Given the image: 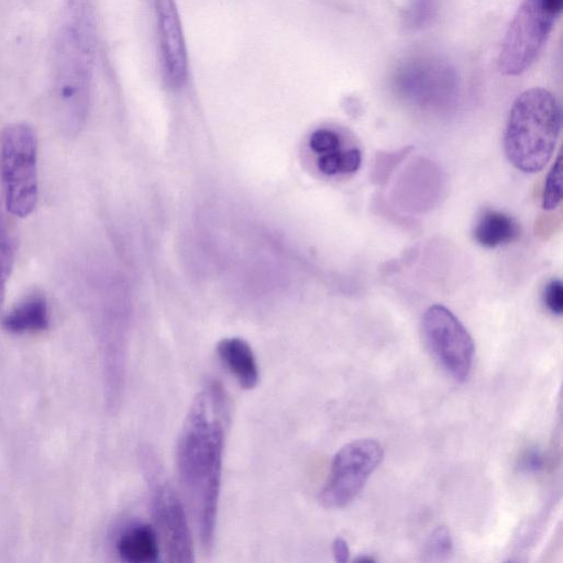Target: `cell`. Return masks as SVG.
<instances>
[{
  "label": "cell",
  "instance_id": "8fae6325",
  "mask_svg": "<svg viewBox=\"0 0 563 563\" xmlns=\"http://www.w3.org/2000/svg\"><path fill=\"white\" fill-rule=\"evenodd\" d=\"M115 550L123 562L155 563L159 558L156 530L143 521H132L118 534Z\"/></svg>",
  "mask_w": 563,
  "mask_h": 563
},
{
  "label": "cell",
  "instance_id": "9a60e30c",
  "mask_svg": "<svg viewBox=\"0 0 563 563\" xmlns=\"http://www.w3.org/2000/svg\"><path fill=\"white\" fill-rule=\"evenodd\" d=\"M362 153L357 147H349L319 155L318 169L327 176L350 175L358 170Z\"/></svg>",
  "mask_w": 563,
  "mask_h": 563
},
{
  "label": "cell",
  "instance_id": "e0dca14e",
  "mask_svg": "<svg viewBox=\"0 0 563 563\" xmlns=\"http://www.w3.org/2000/svg\"><path fill=\"white\" fill-rule=\"evenodd\" d=\"M562 200V162L561 155L558 156L549 170L543 192H542V208L547 211L554 210Z\"/></svg>",
  "mask_w": 563,
  "mask_h": 563
},
{
  "label": "cell",
  "instance_id": "2e32d148",
  "mask_svg": "<svg viewBox=\"0 0 563 563\" xmlns=\"http://www.w3.org/2000/svg\"><path fill=\"white\" fill-rule=\"evenodd\" d=\"M440 0H411L406 12L405 23L411 30L428 26L437 16Z\"/></svg>",
  "mask_w": 563,
  "mask_h": 563
},
{
  "label": "cell",
  "instance_id": "ac0fdd59",
  "mask_svg": "<svg viewBox=\"0 0 563 563\" xmlns=\"http://www.w3.org/2000/svg\"><path fill=\"white\" fill-rule=\"evenodd\" d=\"M453 542L450 531L445 527L438 528L427 544V555L432 561H442L452 553Z\"/></svg>",
  "mask_w": 563,
  "mask_h": 563
},
{
  "label": "cell",
  "instance_id": "277c9868",
  "mask_svg": "<svg viewBox=\"0 0 563 563\" xmlns=\"http://www.w3.org/2000/svg\"><path fill=\"white\" fill-rule=\"evenodd\" d=\"M37 136L24 122L4 126L0 132V180L4 205L14 217L26 218L38 200Z\"/></svg>",
  "mask_w": 563,
  "mask_h": 563
},
{
  "label": "cell",
  "instance_id": "4fadbf2b",
  "mask_svg": "<svg viewBox=\"0 0 563 563\" xmlns=\"http://www.w3.org/2000/svg\"><path fill=\"white\" fill-rule=\"evenodd\" d=\"M217 354L225 368L244 389H253L260 380V369L250 344L240 338L222 339Z\"/></svg>",
  "mask_w": 563,
  "mask_h": 563
},
{
  "label": "cell",
  "instance_id": "3957f363",
  "mask_svg": "<svg viewBox=\"0 0 563 563\" xmlns=\"http://www.w3.org/2000/svg\"><path fill=\"white\" fill-rule=\"evenodd\" d=\"M561 130V110L553 93L536 87L514 101L504 132V151L520 172H540L551 159Z\"/></svg>",
  "mask_w": 563,
  "mask_h": 563
},
{
  "label": "cell",
  "instance_id": "ffe728a7",
  "mask_svg": "<svg viewBox=\"0 0 563 563\" xmlns=\"http://www.w3.org/2000/svg\"><path fill=\"white\" fill-rule=\"evenodd\" d=\"M542 302L545 308L554 316H561L563 312V284L560 279H551L543 287Z\"/></svg>",
  "mask_w": 563,
  "mask_h": 563
},
{
  "label": "cell",
  "instance_id": "d4e9b609",
  "mask_svg": "<svg viewBox=\"0 0 563 563\" xmlns=\"http://www.w3.org/2000/svg\"><path fill=\"white\" fill-rule=\"evenodd\" d=\"M356 562H361V563H369V562H375V559L371 555H366V554H363V555H360L356 560Z\"/></svg>",
  "mask_w": 563,
  "mask_h": 563
},
{
  "label": "cell",
  "instance_id": "30bf717a",
  "mask_svg": "<svg viewBox=\"0 0 563 563\" xmlns=\"http://www.w3.org/2000/svg\"><path fill=\"white\" fill-rule=\"evenodd\" d=\"M156 15L162 73L172 89L180 88L188 74L187 52L174 0H153Z\"/></svg>",
  "mask_w": 563,
  "mask_h": 563
},
{
  "label": "cell",
  "instance_id": "ba28073f",
  "mask_svg": "<svg viewBox=\"0 0 563 563\" xmlns=\"http://www.w3.org/2000/svg\"><path fill=\"white\" fill-rule=\"evenodd\" d=\"M421 332L442 369L454 380L465 382L472 371L475 349L460 319L445 306L432 305L421 317Z\"/></svg>",
  "mask_w": 563,
  "mask_h": 563
},
{
  "label": "cell",
  "instance_id": "9c48e42d",
  "mask_svg": "<svg viewBox=\"0 0 563 563\" xmlns=\"http://www.w3.org/2000/svg\"><path fill=\"white\" fill-rule=\"evenodd\" d=\"M556 16L540 0H525L515 13L498 57V67L506 76L525 73L537 59Z\"/></svg>",
  "mask_w": 563,
  "mask_h": 563
},
{
  "label": "cell",
  "instance_id": "44dd1931",
  "mask_svg": "<svg viewBox=\"0 0 563 563\" xmlns=\"http://www.w3.org/2000/svg\"><path fill=\"white\" fill-rule=\"evenodd\" d=\"M0 262L13 266L14 245L0 203Z\"/></svg>",
  "mask_w": 563,
  "mask_h": 563
},
{
  "label": "cell",
  "instance_id": "603a6c76",
  "mask_svg": "<svg viewBox=\"0 0 563 563\" xmlns=\"http://www.w3.org/2000/svg\"><path fill=\"white\" fill-rule=\"evenodd\" d=\"M332 552L338 563H345L350 558L349 544L343 538H336L332 544Z\"/></svg>",
  "mask_w": 563,
  "mask_h": 563
},
{
  "label": "cell",
  "instance_id": "5bb4252c",
  "mask_svg": "<svg viewBox=\"0 0 563 563\" xmlns=\"http://www.w3.org/2000/svg\"><path fill=\"white\" fill-rule=\"evenodd\" d=\"M3 327L13 333L38 332L48 328L49 313L42 294L27 295L3 318Z\"/></svg>",
  "mask_w": 563,
  "mask_h": 563
},
{
  "label": "cell",
  "instance_id": "d6986e66",
  "mask_svg": "<svg viewBox=\"0 0 563 563\" xmlns=\"http://www.w3.org/2000/svg\"><path fill=\"white\" fill-rule=\"evenodd\" d=\"M310 148L321 155L342 148V139L339 133L330 129H318L309 139Z\"/></svg>",
  "mask_w": 563,
  "mask_h": 563
},
{
  "label": "cell",
  "instance_id": "7402d4cb",
  "mask_svg": "<svg viewBox=\"0 0 563 563\" xmlns=\"http://www.w3.org/2000/svg\"><path fill=\"white\" fill-rule=\"evenodd\" d=\"M520 467L526 472H538L543 467V456L538 450H530L521 459Z\"/></svg>",
  "mask_w": 563,
  "mask_h": 563
},
{
  "label": "cell",
  "instance_id": "8992f818",
  "mask_svg": "<svg viewBox=\"0 0 563 563\" xmlns=\"http://www.w3.org/2000/svg\"><path fill=\"white\" fill-rule=\"evenodd\" d=\"M391 84L397 96L427 110L449 108L460 90L455 67L433 55L412 56L401 62L393 73Z\"/></svg>",
  "mask_w": 563,
  "mask_h": 563
},
{
  "label": "cell",
  "instance_id": "7c38bea8",
  "mask_svg": "<svg viewBox=\"0 0 563 563\" xmlns=\"http://www.w3.org/2000/svg\"><path fill=\"white\" fill-rule=\"evenodd\" d=\"M521 234L518 221L510 214L494 209L484 208L475 217L472 227L473 240L486 249L507 245Z\"/></svg>",
  "mask_w": 563,
  "mask_h": 563
},
{
  "label": "cell",
  "instance_id": "6da1fadb",
  "mask_svg": "<svg viewBox=\"0 0 563 563\" xmlns=\"http://www.w3.org/2000/svg\"><path fill=\"white\" fill-rule=\"evenodd\" d=\"M228 413L222 386L206 383L190 404L177 440V473L205 552L214 540Z\"/></svg>",
  "mask_w": 563,
  "mask_h": 563
},
{
  "label": "cell",
  "instance_id": "5b68a950",
  "mask_svg": "<svg viewBox=\"0 0 563 563\" xmlns=\"http://www.w3.org/2000/svg\"><path fill=\"white\" fill-rule=\"evenodd\" d=\"M141 467L145 476L154 528L168 562L195 561L194 542L185 508L162 465L150 448L141 449Z\"/></svg>",
  "mask_w": 563,
  "mask_h": 563
},
{
  "label": "cell",
  "instance_id": "7a4b0ae2",
  "mask_svg": "<svg viewBox=\"0 0 563 563\" xmlns=\"http://www.w3.org/2000/svg\"><path fill=\"white\" fill-rule=\"evenodd\" d=\"M97 47L91 0H64L53 46L52 100L56 121L75 136L87 119Z\"/></svg>",
  "mask_w": 563,
  "mask_h": 563
},
{
  "label": "cell",
  "instance_id": "cb8c5ba5",
  "mask_svg": "<svg viewBox=\"0 0 563 563\" xmlns=\"http://www.w3.org/2000/svg\"><path fill=\"white\" fill-rule=\"evenodd\" d=\"M544 9L554 16H559L563 0H540Z\"/></svg>",
  "mask_w": 563,
  "mask_h": 563
},
{
  "label": "cell",
  "instance_id": "52a82bcc",
  "mask_svg": "<svg viewBox=\"0 0 563 563\" xmlns=\"http://www.w3.org/2000/svg\"><path fill=\"white\" fill-rule=\"evenodd\" d=\"M384 456L374 439H358L344 444L333 456L329 476L319 494L320 504L339 509L351 504Z\"/></svg>",
  "mask_w": 563,
  "mask_h": 563
}]
</instances>
